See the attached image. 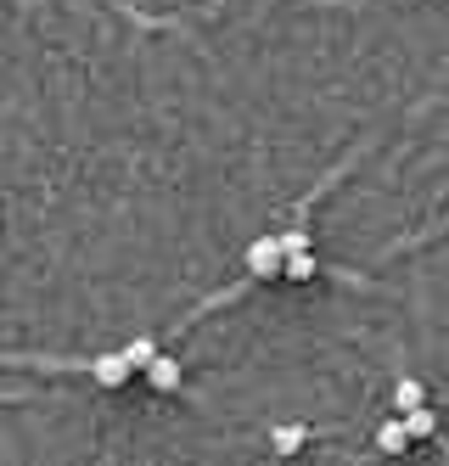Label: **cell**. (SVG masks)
Masks as SVG:
<instances>
[{
  "label": "cell",
  "mask_w": 449,
  "mask_h": 466,
  "mask_svg": "<svg viewBox=\"0 0 449 466\" xmlns=\"http://www.w3.org/2000/svg\"><path fill=\"white\" fill-rule=\"evenodd\" d=\"M315 270H321V264H315V253H309V248H298V253L281 258V276L287 281H315Z\"/></svg>",
  "instance_id": "obj_5"
},
{
  "label": "cell",
  "mask_w": 449,
  "mask_h": 466,
  "mask_svg": "<svg viewBox=\"0 0 449 466\" xmlns=\"http://www.w3.org/2000/svg\"><path fill=\"white\" fill-rule=\"evenodd\" d=\"M281 258H287L281 237H259V242L248 248V270H253L259 281H275V276H281Z\"/></svg>",
  "instance_id": "obj_1"
},
{
  "label": "cell",
  "mask_w": 449,
  "mask_h": 466,
  "mask_svg": "<svg viewBox=\"0 0 449 466\" xmlns=\"http://www.w3.org/2000/svg\"><path fill=\"white\" fill-rule=\"evenodd\" d=\"M393 405H399V410H410V405H427V388H422L416 377H399V388H393Z\"/></svg>",
  "instance_id": "obj_8"
},
{
  "label": "cell",
  "mask_w": 449,
  "mask_h": 466,
  "mask_svg": "<svg viewBox=\"0 0 449 466\" xmlns=\"http://www.w3.org/2000/svg\"><path fill=\"white\" fill-rule=\"evenodd\" d=\"M410 444V432H404V421H383L376 427V450H388V455H399Z\"/></svg>",
  "instance_id": "obj_7"
},
{
  "label": "cell",
  "mask_w": 449,
  "mask_h": 466,
  "mask_svg": "<svg viewBox=\"0 0 449 466\" xmlns=\"http://www.w3.org/2000/svg\"><path fill=\"white\" fill-rule=\"evenodd\" d=\"M129 371H135V365H129L124 354H101V360L90 365V377H96L101 388H124V382H129Z\"/></svg>",
  "instance_id": "obj_2"
},
{
  "label": "cell",
  "mask_w": 449,
  "mask_h": 466,
  "mask_svg": "<svg viewBox=\"0 0 449 466\" xmlns=\"http://www.w3.org/2000/svg\"><path fill=\"white\" fill-rule=\"evenodd\" d=\"M303 439H309V427H303V421H281V427H270V444H275V455H292V450H303Z\"/></svg>",
  "instance_id": "obj_4"
},
{
  "label": "cell",
  "mask_w": 449,
  "mask_h": 466,
  "mask_svg": "<svg viewBox=\"0 0 449 466\" xmlns=\"http://www.w3.org/2000/svg\"><path fill=\"white\" fill-rule=\"evenodd\" d=\"M152 354H158V343L147 338V331H141V338H129V349H124V360L135 365V371H147V365H152Z\"/></svg>",
  "instance_id": "obj_9"
},
{
  "label": "cell",
  "mask_w": 449,
  "mask_h": 466,
  "mask_svg": "<svg viewBox=\"0 0 449 466\" xmlns=\"http://www.w3.org/2000/svg\"><path fill=\"white\" fill-rule=\"evenodd\" d=\"M281 248H287V253H298V248H309V237H303V230H287V237H281Z\"/></svg>",
  "instance_id": "obj_10"
},
{
  "label": "cell",
  "mask_w": 449,
  "mask_h": 466,
  "mask_svg": "<svg viewBox=\"0 0 449 466\" xmlns=\"http://www.w3.org/2000/svg\"><path fill=\"white\" fill-rule=\"evenodd\" d=\"M433 427H438L433 405H410V410H404V432H410V444H416V439H433Z\"/></svg>",
  "instance_id": "obj_6"
},
{
  "label": "cell",
  "mask_w": 449,
  "mask_h": 466,
  "mask_svg": "<svg viewBox=\"0 0 449 466\" xmlns=\"http://www.w3.org/2000/svg\"><path fill=\"white\" fill-rule=\"evenodd\" d=\"M147 382L158 388V393H175L186 377H180V360H168V354H152V365H147Z\"/></svg>",
  "instance_id": "obj_3"
}]
</instances>
